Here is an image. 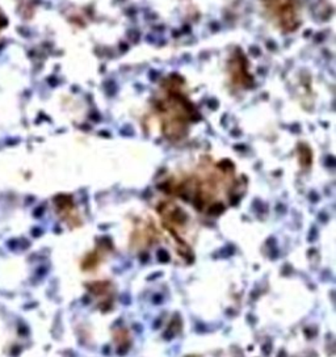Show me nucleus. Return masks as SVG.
<instances>
[{
    "instance_id": "1",
    "label": "nucleus",
    "mask_w": 336,
    "mask_h": 357,
    "mask_svg": "<svg viewBox=\"0 0 336 357\" xmlns=\"http://www.w3.org/2000/svg\"><path fill=\"white\" fill-rule=\"evenodd\" d=\"M155 107L166 138L169 141L185 138L197 114L191 101L180 89L179 82H168L159 93Z\"/></svg>"
},
{
    "instance_id": "2",
    "label": "nucleus",
    "mask_w": 336,
    "mask_h": 357,
    "mask_svg": "<svg viewBox=\"0 0 336 357\" xmlns=\"http://www.w3.org/2000/svg\"><path fill=\"white\" fill-rule=\"evenodd\" d=\"M273 22L285 32H293L300 25V0H261Z\"/></svg>"
}]
</instances>
